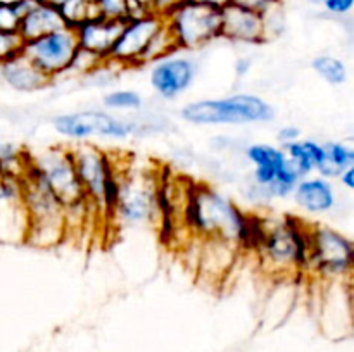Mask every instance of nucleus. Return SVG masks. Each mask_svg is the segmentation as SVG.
<instances>
[{
  "mask_svg": "<svg viewBox=\"0 0 354 352\" xmlns=\"http://www.w3.org/2000/svg\"><path fill=\"white\" fill-rule=\"evenodd\" d=\"M52 126L59 135L76 141H88L92 138L127 140L140 131L137 121L116 116L106 109L59 114L52 119Z\"/></svg>",
  "mask_w": 354,
  "mask_h": 352,
  "instance_id": "1a4fd4ad",
  "label": "nucleus"
},
{
  "mask_svg": "<svg viewBox=\"0 0 354 352\" xmlns=\"http://www.w3.org/2000/svg\"><path fill=\"white\" fill-rule=\"evenodd\" d=\"M337 179L341 182L342 188L344 190H348V192L354 190V166L353 168H348L344 169V171H341V175L337 176Z\"/></svg>",
  "mask_w": 354,
  "mask_h": 352,
  "instance_id": "c9c22d12",
  "label": "nucleus"
},
{
  "mask_svg": "<svg viewBox=\"0 0 354 352\" xmlns=\"http://www.w3.org/2000/svg\"><path fill=\"white\" fill-rule=\"evenodd\" d=\"M175 52H178V48H176L175 40H173L171 33H169L165 23L145 47L144 54L140 57V66H151L152 62L159 61V59L166 57L169 54H175Z\"/></svg>",
  "mask_w": 354,
  "mask_h": 352,
  "instance_id": "bb28decb",
  "label": "nucleus"
},
{
  "mask_svg": "<svg viewBox=\"0 0 354 352\" xmlns=\"http://www.w3.org/2000/svg\"><path fill=\"white\" fill-rule=\"evenodd\" d=\"M182 221L190 237L230 242L242 252L248 213L214 186L206 183L187 186Z\"/></svg>",
  "mask_w": 354,
  "mask_h": 352,
  "instance_id": "f257e3e1",
  "label": "nucleus"
},
{
  "mask_svg": "<svg viewBox=\"0 0 354 352\" xmlns=\"http://www.w3.org/2000/svg\"><path fill=\"white\" fill-rule=\"evenodd\" d=\"M28 168V150L12 141H0V176L23 178Z\"/></svg>",
  "mask_w": 354,
  "mask_h": 352,
  "instance_id": "393cba45",
  "label": "nucleus"
},
{
  "mask_svg": "<svg viewBox=\"0 0 354 352\" xmlns=\"http://www.w3.org/2000/svg\"><path fill=\"white\" fill-rule=\"evenodd\" d=\"M57 10L64 21V26L73 30L97 16L95 0H62Z\"/></svg>",
  "mask_w": 354,
  "mask_h": 352,
  "instance_id": "a878e982",
  "label": "nucleus"
},
{
  "mask_svg": "<svg viewBox=\"0 0 354 352\" xmlns=\"http://www.w3.org/2000/svg\"><path fill=\"white\" fill-rule=\"evenodd\" d=\"M325 161L322 162L320 168L317 169L318 176L332 179L337 178L341 171L353 168L354 166V147L348 141L332 140L325 141Z\"/></svg>",
  "mask_w": 354,
  "mask_h": 352,
  "instance_id": "5701e85b",
  "label": "nucleus"
},
{
  "mask_svg": "<svg viewBox=\"0 0 354 352\" xmlns=\"http://www.w3.org/2000/svg\"><path fill=\"white\" fill-rule=\"evenodd\" d=\"M354 247L348 235L324 223H311V251L308 276L320 283L349 280Z\"/></svg>",
  "mask_w": 354,
  "mask_h": 352,
  "instance_id": "423d86ee",
  "label": "nucleus"
},
{
  "mask_svg": "<svg viewBox=\"0 0 354 352\" xmlns=\"http://www.w3.org/2000/svg\"><path fill=\"white\" fill-rule=\"evenodd\" d=\"M21 52L52 81L68 75L69 66L78 52V41L75 30L64 26L44 37L23 41Z\"/></svg>",
  "mask_w": 354,
  "mask_h": 352,
  "instance_id": "9b49d317",
  "label": "nucleus"
},
{
  "mask_svg": "<svg viewBox=\"0 0 354 352\" xmlns=\"http://www.w3.org/2000/svg\"><path fill=\"white\" fill-rule=\"evenodd\" d=\"M21 47H23V40L17 35L0 31V62L19 52Z\"/></svg>",
  "mask_w": 354,
  "mask_h": 352,
  "instance_id": "7c9ffc66",
  "label": "nucleus"
},
{
  "mask_svg": "<svg viewBox=\"0 0 354 352\" xmlns=\"http://www.w3.org/2000/svg\"><path fill=\"white\" fill-rule=\"evenodd\" d=\"M69 152L83 195L93 213L111 217L120 193L121 171L106 150L88 141H78L69 147Z\"/></svg>",
  "mask_w": 354,
  "mask_h": 352,
  "instance_id": "7ed1b4c3",
  "label": "nucleus"
},
{
  "mask_svg": "<svg viewBox=\"0 0 354 352\" xmlns=\"http://www.w3.org/2000/svg\"><path fill=\"white\" fill-rule=\"evenodd\" d=\"M311 223L296 216H266V233L259 245L261 268L280 278H296L310 271Z\"/></svg>",
  "mask_w": 354,
  "mask_h": 352,
  "instance_id": "f03ea898",
  "label": "nucleus"
},
{
  "mask_svg": "<svg viewBox=\"0 0 354 352\" xmlns=\"http://www.w3.org/2000/svg\"><path fill=\"white\" fill-rule=\"evenodd\" d=\"M176 2H178V0H154V7H152V10H154L156 14H161V16H165V14L168 12V10L171 9Z\"/></svg>",
  "mask_w": 354,
  "mask_h": 352,
  "instance_id": "e433bc0d",
  "label": "nucleus"
},
{
  "mask_svg": "<svg viewBox=\"0 0 354 352\" xmlns=\"http://www.w3.org/2000/svg\"><path fill=\"white\" fill-rule=\"evenodd\" d=\"M220 38L242 45H259L268 40L263 14L227 3L221 7Z\"/></svg>",
  "mask_w": 354,
  "mask_h": 352,
  "instance_id": "2eb2a0df",
  "label": "nucleus"
},
{
  "mask_svg": "<svg viewBox=\"0 0 354 352\" xmlns=\"http://www.w3.org/2000/svg\"><path fill=\"white\" fill-rule=\"evenodd\" d=\"M21 0H0V3H17Z\"/></svg>",
  "mask_w": 354,
  "mask_h": 352,
  "instance_id": "a19ab883",
  "label": "nucleus"
},
{
  "mask_svg": "<svg viewBox=\"0 0 354 352\" xmlns=\"http://www.w3.org/2000/svg\"><path fill=\"white\" fill-rule=\"evenodd\" d=\"M249 69H251V61H249V59L242 57L235 62V71H237L239 76H244Z\"/></svg>",
  "mask_w": 354,
  "mask_h": 352,
  "instance_id": "4c0bfd02",
  "label": "nucleus"
},
{
  "mask_svg": "<svg viewBox=\"0 0 354 352\" xmlns=\"http://www.w3.org/2000/svg\"><path fill=\"white\" fill-rule=\"evenodd\" d=\"M31 0H21L17 3H0V31L17 35L23 14L26 12Z\"/></svg>",
  "mask_w": 354,
  "mask_h": 352,
  "instance_id": "c756f323",
  "label": "nucleus"
},
{
  "mask_svg": "<svg viewBox=\"0 0 354 352\" xmlns=\"http://www.w3.org/2000/svg\"><path fill=\"white\" fill-rule=\"evenodd\" d=\"M245 157L252 164V190L266 200V190L289 164L286 152L272 144H251L245 147Z\"/></svg>",
  "mask_w": 354,
  "mask_h": 352,
  "instance_id": "dca6fc26",
  "label": "nucleus"
},
{
  "mask_svg": "<svg viewBox=\"0 0 354 352\" xmlns=\"http://www.w3.org/2000/svg\"><path fill=\"white\" fill-rule=\"evenodd\" d=\"M95 12L99 17L120 23L133 17L130 0H95Z\"/></svg>",
  "mask_w": 354,
  "mask_h": 352,
  "instance_id": "c85d7f7f",
  "label": "nucleus"
},
{
  "mask_svg": "<svg viewBox=\"0 0 354 352\" xmlns=\"http://www.w3.org/2000/svg\"><path fill=\"white\" fill-rule=\"evenodd\" d=\"M196 76L197 62L182 52H175L152 62L149 69L151 88L165 100L183 95L196 81Z\"/></svg>",
  "mask_w": 354,
  "mask_h": 352,
  "instance_id": "4468645a",
  "label": "nucleus"
},
{
  "mask_svg": "<svg viewBox=\"0 0 354 352\" xmlns=\"http://www.w3.org/2000/svg\"><path fill=\"white\" fill-rule=\"evenodd\" d=\"M130 3H131V9H133V17L154 12V10H152V7H154V0H130Z\"/></svg>",
  "mask_w": 354,
  "mask_h": 352,
  "instance_id": "f704fd0d",
  "label": "nucleus"
},
{
  "mask_svg": "<svg viewBox=\"0 0 354 352\" xmlns=\"http://www.w3.org/2000/svg\"><path fill=\"white\" fill-rule=\"evenodd\" d=\"M35 2H38V3H47V6H54V7H57L59 3L62 2V0H35Z\"/></svg>",
  "mask_w": 354,
  "mask_h": 352,
  "instance_id": "ea45409f",
  "label": "nucleus"
},
{
  "mask_svg": "<svg viewBox=\"0 0 354 352\" xmlns=\"http://www.w3.org/2000/svg\"><path fill=\"white\" fill-rule=\"evenodd\" d=\"M185 2H196V3H204V6H213V7H225L227 3H230V0H185Z\"/></svg>",
  "mask_w": 354,
  "mask_h": 352,
  "instance_id": "58836bf2",
  "label": "nucleus"
},
{
  "mask_svg": "<svg viewBox=\"0 0 354 352\" xmlns=\"http://www.w3.org/2000/svg\"><path fill=\"white\" fill-rule=\"evenodd\" d=\"M283 0H230V3L239 7H244V9L256 10L259 14H265L266 10L273 9V7L280 6Z\"/></svg>",
  "mask_w": 354,
  "mask_h": 352,
  "instance_id": "473e14b6",
  "label": "nucleus"
},
{
  "mask_svg": "<svg viewBox=\"0 0 354 352\" xmlns=\"http://www.w3.org/2000/svg\"><path fill=\"white\" fill-rule=\"evenodd\" d=\"M121 26H123V23H120V21L104 19L99 16L85 21L78 28H75L78 48L90 52V54L97 55L104 62H107L114 41L121 31Z\"/></svg>",
  "mask_w": 354,
  "mask_h": 352,
  "instance_id": "aec40b11",
  "label": "nucleus"
},
{
  "mask_svg": "<svg viewBox=\"0 0 354 352\" xmlns=\"http://www.w3.org/2000/svg\"><path fill=\"white\" fill-rule=\"evenodd\" d=\"M282 148L287 155V161L290 162V166L296 169L301 178H306V176L317 173L322 162L325 161L324 144L311 140V138H299V140L282 145Z\"/></svg>",
  "mask_w": 354,
  "mask_h": 352,
  "instance_id": "4be33fe9",
  "label": "nucleus"
},
{
  "mask_svg": "<svg viewBox=\"0 0 354 352\" xmlns=\"http://www.w3.org/2000/svg\"><path fill=\"white\" fill-rule=\"evenodd\" d=\"M165 23L178 52H196L220 38L221 9L178 0L165 14Z\"/></svg>",
  "mask_w": 354,
  "mask_h": 352,
  "instance_id": "0eeeda50",
  "label": "nucleus"
},
{
  "mask_svg": "<svg viewBox=\"0 0 354 352\" xmlns=\"http://www.w3.org/2000/svg\"><path fill=\"white\" fill-rule=\"evenodd\" d=\"M61 28H64V21H62L61 14H59L57 7L47 6V3H38L31 0L26 12L21 17L17 37L23 41H28L33 40V38L44 37V35L50 33V31L61 30Z\"/></svg>",
  "mask_w": 354,
  "mask_h": 352,
  "instance_id": "412c9836",
  "label": "nucleus"
},
{
  "mask_svg": "<svg viewBox=\"0 0 354 352\" xmlns=\"http://www.w3.org/2000/svg\"><path fill=\"white\" fill-rule=\"evenodd\" d=\"M23 200L30 219L24 245L38 248L61 245L68 238L66 204L28 169L23 175Z\"/></svg>",
  "mask_w": 354,
  "mask_h": 352,
  "instance_id": "39448f33",
  "label": "nucleus"
},
{
  "mask_svg": "<svg viewBox=\"0 0 354 352\" xmlns=\"http://www.w3.org/2000/svg\"><path fill=\"white\" fill-rule=\"evenodd\" d=\"M26 207L23 200V178L0 176V245H24L28 237Z\"/></svg>",
  "mask_w": 354,
  "mask_h": 352,
  "instance_id": "ddd939ff",
  "label": "nucleus"
},
{
  "mask_svg": "<svg viewBox=\"0 0 354 352\" xmlns=\"http://www.w3.org/2000/svg\"><path fill=\"white\" fill-rule=\"evenodd\" d=\"M303 213L310 216L327 214L337 206V192L332 179L324 176H306L297 182L292 195H290Z\"/></svg>",
  "mask_w": 354,
  "mask_h": 352,
  "instance_id": "f3484780",
  "label": "nucleus"
},
{
  "mask_svg": "<svg viewBox=\"0 0 354 352\" xmlns=\"http://www.w3.org/2000/svg\"><path fill=\"white\" fill-rule=\"evenodd\" d=\"M277 138H279V141L282 145L286 144H290V141H296L301 138V130L297 126H282L279 130V133H277Z\"/></svg>",
  "mask_w": 354,
  "mask_h": 352,
  "instance_id": "72a5a7b5",
  "label": "nucleus"
},
{
  "mask_svg": "<svg viewBox=\"0 0 354 352\" xmlns=\"http://www.w3.org/2000/svg\"><path fill=\"white\" fill-rule=\"evenodd\" d=\"M111 217L124 226H144L158 221V179L152 173L121 171L120 193Z\"/></svg>",
  "mask_w": 354,
  "mask_h": 352,
  "instance_id": "6e6552de",
  "label": "nucleus"
},
{
  "mask_svg": "<svg viewBox=\"0 0 354 352\" xmlns=\"http://www.w3.org/2000/svg\"><path fill=\"white\" fill-rule=\"evenodd\" d=\"M239 254L242 252L230 242L218 240V238L199 240V251H197L196 259L197 273L209 282L225 278L230 273Z\"/></svg>",
  "mask_w": 354,
  "mask_h": 352,
  "instance_id": "6ab92c4d",
  "label": "nucleus"
},
{
  "mask_svg": "<svg viewBox=\"0 0 354 352\" xmlns=\"http://www.w3.org/2000/svg\"><path fill=\"white\" fill-rule=\"evenodd\" d=\"M180 116L196 126H241L268 123L275 117V107L256 93H234L185 104Z\"/></svg>",
  "mask_w": 354,
  "mask_h": 352,
  "instance_id": "20e7f679",
  "label": "nucleus"
},
{
  "mask_svg": "<svg viewBox=\"0 0 354 352\" xmlns=\"http://www.w3.org/2000/svg\"><path fill=\"white\" fill-rule=\"evenodd\" d=\"M311 68L327 85L341 86L349 79V69L346 62L332 54L317 55L311 61Z\"/></svg>",
  "mask_w": 354,
  "mask_h": 352,
  "instance_id": "b1692460",
  "label": "nucleus"
},
{
  "mask_svg": "<svg viewBox=\"0 0 354 352\" xmlns=\"http://www.w3.org/2000/svg\"><path fill=\"white\" fill-rule=\"evenodd\" d=\"M104 109L109 113H130V110H140L144 106V97L137 90L118 88L111 90L102 97Z\"/></svg>",
  "mask_w": 354,
  "mask_h": 352,
  "instance_id": "cd10ccee",
  "label": "nucleus"
},
{
  "mask_svg": "<svg viewBox=\"0 0 354 352\" xmlns=\"http://www.w3.org/2000/svg\"><path fill=\"white\" fill-rule=\"evenodd\" d=\"M162 24L165 16L156 12L124 21L107 62L118 68H140V57L145 47Z\"/></svg>",
  "mask_w": 354,
  "mask_h": 352,
  "instance_id": "f8f14e48",
  "label": "nucleus"
},
{
  "mask_svg": "<svg viewBox=\"0 0 354 352\" xmlns=\"http://www.w3.org/2000/svg\"><path fill=\"white\" fill-rule=\"evenodd\" d=\"M325 10L332 16H349L354 9V0H318Z\"/></svg>",
  "mask_w": 354,
  "mask_h": 352,
  "instance_id": "2f4dec72",
  "label": "nucleus"
},
{
  "mask_svg": "<svg viewBox=\"0 0 354 352\" xmlns=\"http://www.w3.org/2000/svg\"><path fill=\"white\" fill-rule=\"evenodd\" d=\"M0 81L19 93L40 92L52 83L21 50L0 62Z\"/></svg>",
  "mask_w": 354,
  "mask_h": 352,
  "instance_id": "a211bd4d",
  "label": "nucleus"
},
{
  "mask_svg": "<svg viewBox=\"0 0 354 352\" xmlns=\"http://www.w3.org/2000/svg\"><path fill=\"white\" fill-rule=\"evenodd\" d=\"M26 169L48 186L66 206L85 199L69 147L52 145L37 152L28 150Z\"/></svg>",
  "mask_w": 354,
  "mask_h": 352,
  "instance_id": "9d476101",
  "label": "nucleus"
}]
</instances>
